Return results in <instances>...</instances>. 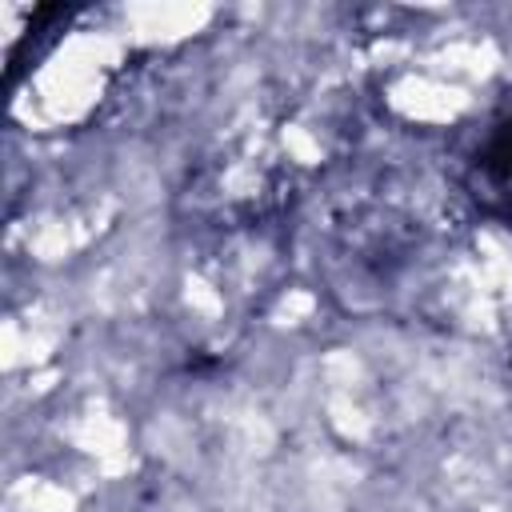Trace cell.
Instances as JSON below:
<instances>
[{
	"instance_id": "obj_1",
	"label": "cell",
	"mask_w": 512,
	"mask_h": 512,
	"mask_svg": "<svg viewBox=\"0 0 512 512\" xmlns=\"http://www.w3.org/2000/svg\"><path fill=\"white\" fill-rule=\"evenodd\" d=\"M460 184L488 220L512 228V100L472 128L460 152Z\"/></svg>"
}]
</instances>
